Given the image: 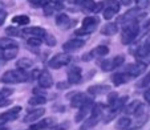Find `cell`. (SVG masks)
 Here are the masks:
<instances>
[{"label":"cell","mask_w":150,"mask_h":130,"mask_svg":"<svg viewBox=\"0 0 150 130\" xmlns=\"http://www.w3.org/2000/svg\"><path fill=\"white\" fill-rule=\"evenodd\" d=\"M29 76L25 73V71L21 69H15V71H7L3 76L0 77V82L4 84H20V82H27Z\"/></svg>","instance_id":"1"},{"label":"cell","mask_w":150,"mask_h":130,"mask_svg":"<svg viewBox=\"0 0 150 130\" xmlns=\"http://www.w3.org/2000/svg\"><path fill=\"white\" fill-rule=\"evenodd\" d=\"M138 32H139V27H138L137 20H136V21H130V23L125 24L124 29H122V35H121L122 44H125V45L130 44V42L137 37Z\"/></svg>","instance_id":"2"},{"label":"cell","mask_w":150,"mask_h":130,"mask_svg":"<svg viewBox=\"0 0 150 130\" xmlns=\"http://www.w3.org/2000/svg\"><path fill=\"white\" fill-rule=\"evenodd\" d=\"M71 61H72V56L64 52V53L54 54V56L49 60L48 65H49V68H52V69H60V68H62V66H67Z\"/></svg>","instance_id":"3"},{"label":"cell","mask_w":150,"mask_h":130,"mask_svg":"<svg viewBox=\"0 0 150 130\" xmlns=\"http://www.w3.org/2000/svg\"><path fill=\"white\" fill-rule=\"evenodd\" d=\"M102 110H104V105L101 104H96L93 106V110H92V116L89 117L86 121H85L84 127H93L98 124V121L101 119L102 116Z\"/></svg>","instance_id":"4"},{"label":"cell","mask_w":150,"mask_h":130,"mask_svg":"<svg viewBox=\"0 0 150 130\" xmlns=\"http://www.w3.org/2000/svg\"><path fill=\"white\" fill-rule=\"evenodd\" d=\"M124 60H125V57L122 56V54H118V56L113 57L112 60H105V61H102L101 68H102V71H105V72L114 71L116 68H118L120 65L124 64Z\"/></svg>","instance_id":"5"},{"label":"cell","mask_w":150,"mask_h":130,"mask_svg":"<svg viewBox=\"0 0 150 130\" xmlns=\"http://www.w3.org/2000/svg\"><path fill=\"white\" fill-rule=\"evenodd\" d=\"M56 24L60 27L61 29H69L71 27H74L77 24V20H71V17L67 13H60L56 17Z\"/></svg>","instance_id":"6"},{"label":"cell","mask_w":150,"mask_h":130,"mask_svg":"<svg viewBox=\"0 0 150 130\" xmlns=\"http://www.w3.org/2000/svg\"><path fill=\"white\" fill-rule=\"evenodd\" d=\"M54 126H56V118L48 117V118H44L41 121H39L37 124H32L31 130H45V129H51V127H54Z\"/></svg>","instance_id":"7"},{"label":"cell","mask_w":150,"mask_h":130,"mask_svg":"<svg viewBox=\"0 0 150 130\" xmlns=\"http://www.w3.org/2000/svg\"><path fill=\"white\" fill-rule=\"evenodd\" d=\"M146 69V64L145 62H136V64H129L125 68V73H127L130 77H137L141 74L142 72Z\"/></svg>","instance_id":"8"},{"label":"cell","mask_w":150,"mask_h":130,"mask_svg":"<svg viewBox=\"0 0 150 130\" xmlns=\"http://www.w3.org/2000/svg\"><path fill=\"white\" fill-rule=\"evenodd\" d=\"M84 45H85V40L72 39V40H69V41H67V42L62 44V49H64V52H73V51H79V49H81Z\"/></svg>","instance_id":"9"},{"label":"cell","mask_w":150,"mask_h":130,"mask_svg":"<svg viewBox=\"0 0 150 130\" xmlns=\"http://www.w3.org/2000/svg\"><path fill=\"white\" fill-rule=\"evenodd\" d=\"M93 101L92 100H88L86 101V104L82 105L81 107L79 109V113L76 114V117H74V121L76 122H81L82 119H85V117L88 116V113H91L92 110H93Z\"/></svg>","instance_id":"10"},{"label":"cell","mask_w":150,"mask_h":130,"mask_svg":"<svg viewBox=\"0 0 150 130\" xmlns=\"http://www.w3.org/2000/svg\"><path fill=\"white\" fill-rule=\"evenodd\" d=\"M69 98H71V106L72 107H81L82 105L86 104L88 101V97L85 96V93H81V92H77V93L69 94Z\"/></svg>","instance_id":"11"},{"label":"cell","mask_w":150,"mask_h":130,"mask_svg":"<svg viewBox=\"0 0 150 130\" xmlns=\"http://www.w3.org/2000/svg\"><path fill=\"white\" fill-rule=\"evenodd\" d=\"M23 36L39 37V39H42V37L47 36V32H45V29L41 28V27H29V28H24L23 29Z\"/></svg>","instance_id":"12"},{"label":"cell","mask_w":150,"mask_h":130,"mask_svg":"<svg viewBox=\"0 0 150 130\" xmlns=\"http://www.w3.org/2000/svg\"><path fill=\"white\" fill-rule=\"evenodd\" d=\"M37 81H39V85L42 89H48L53 85V78H52L51 73L48 71H44V69L40 72V76L37 78Z\"/></svg>","instance_id":"13"},{"label":"cell","mask_w":150,"mask_h":130,"mask_svg":"<svg viewBox=\"0 0 150 130\" xmlns=\"http://www.w3.org/2000/svg\"><path fill=\"white\" fill-rule=\"evenodd\" d=\"M82 80V72H81V68L79 66H73L68 71V82L71 85L73 84H80Z\"/></svg>","instance_id":"14"},{"label":"cell","mask_w":150,"mask_h":130,"mask_svg":"<svg viewBox=\"0 0 150 130\" xmlns=\"http://www.w3.org/2000/svg\"><path fill=\"white\" fill-rule=\"evenodd\" d=\"M20 112H21V107L20 106H15L12 107L11 110L4 112L1 116H0V122H8V121H13L19 117Z\"/></svg>","instance_id":"15"},{"label":"cell","mask_w":150,"mask_h":130,"mask_svg":"<svg viewBox=\"0 0 150 130\" xmlns=\"http://www.w3.org/2000/svg\"><path fill=\"white\" fill-rule=\"evenodd\" d=\"M110 89L109 85H91L88 88V93L92 96H100L104 93H110Z\"/></svg>","instance_id":"16"},{"label":"cell","mask_w":150,"mask_h":130,"mask_svg":"<svg viewBox=\"0 0 150 130\" xmlns=\"http://www.w3.org/2000/svg\"><path fill=\"white\" fill-rule=\"evenodd\" d=\"M44 113H45V109H44V107L35 109V110L29 112V113L27 114L25 118H24V122H25V124H32V122L37 121L39 118H41V117L44 116Z\"/></svg>","instance_id":"17"},{"label":"cell","mask_w":150,"mask_h":130,"mask_svg":"<svg viewBox=\"0 0 150 130\" xmlns=\"http://www.w3.org/2000/svg\"><path fill=\"white\" fill-rule=\"evenodd\" d=\"M130 78H133V77H130L127 73H125V72H118V73H114L113 76H112V81H113V84L116 85V86L126 84V82H129Z\"/></svg>","instance_id":"18"},{"label":"cell","mask_w":150,"mask_h":130,"mask_svg":"<svg viewBox=\"0 0 150 130\" xmlns=\"http://www.w3.org/2000/svg\"><path fill=\"white\" fill-rule=\"evenodd\" d=\"M117 32H118V24L117 23H108L101 28V33L104 36H113Z\"/></svg>","instance_id":"19"},{"label":"cell","mask_w":150,"mask_h":130,"mask_svg":"<svg viewBox=\"0 0 150 130\" xmlns=\"http://www.w3.org/2000/svg\"><path fill=\"white\" fill-rule=\"evenodd\" d=\"M137 57L138 59H146L147 56L150 54V37H147L146 41H145L144 45H141L137 51Z\"/></svg>","instance_id":"20"},{"label":"cell","mask_w":150,"mask_h":130,"mask_svg":"<svg viewBox=\"0 0 150 130\" xmlns=\"http://www.w3.org/2000/svg\"><path fill=\"white\" fill-rule=\"evenodd\" d=\"M100 24V20L98 17H92V16H86L84 17L82 20V27L84 28H92V29H96V27Z\"/></svg>","instance_id":"21"},{"label":"cell","mask_w":150,"mask_h":130,"mask_svg":"<svg viewBox=\"0 0 150 130\" xmlns=\"http://www.w3.org/2000/svg\"><path fill=\"white\" fill-rule=\"evenodd\" d=\"M130 126H132V119L127 116L121 117L116 124V129H118V130H129Z\"/></svg>","instance_id":"22"},{"label":"cell","mask_w":150,"mask_h":130,"mask_svg":"<svg viewBox=\"0 0 150 130\" xmlns=\"http://www.w3.org/2000/svg\"><path fill=\"white\" fill-rule=\"evenodd\" d=\"M139 105H141V102H139L138 100H134V101H132L130 104H129L124 109L125 114H126V116H129V114H136V112H137V109H138Z\"/></svg>","instance_id":"23"},{"label":"cell","mask_w":150,"mask_h":130,"mask_svg":"<svg viewBox=\"0 0 150 130\" xmlns=\"http://www.w3.org/2000/svg\"><path fill=\"white\" fill-rule=\"evenodd\" d=\"M19 53V49L17 47H13V48H7V49H3V59L4 60H12L17 56Z\"/></svg>","instance_id":"24"},{"label":"cell","mask_w":150,"mask_h":130,"mask_svg":"<svg viewBox=\"0 0 150 130\" xmlns=\"http://www.w3.org/2000/svg\"><path fill=\"white\" fill-rule=\"evenodd\" d=\"M32 64H33V62H32L31 59H28V57H23V59H20L19 61L16 62V66L19 69H21V71H24V69L31 68Z\"/></svg>","instance_id":"25"},{"label":"cell","mask_w":150,"mask_h":130,"mask_svg":"<svg viewBox=\"0 0 150 130\" xmlns=\"http://www.w3.org/2000/svg\"><path fill=\"white\" fill-rule=\"evenodd\" d=\"M17 47L16 41H13L12 39H0V49H7V48H13Z\"/></svg>","instance_id":"26"},{"label":"cell","mask_w":150,"mask_h":130,"mask_svg":"<svg viewBox=\"0 0 150 130\" xmlns=\"http://www.w3.org/2000/svg\"><path fill=\"white\" fill-rule=\"evenodd\" d=\"M104 6H105V8H110L116 12H118L120 8H121V3L117 1V0H105Z\"/></svg>","instance_id":"27"},{"label":"cell","mask_w":150,"mask_h":130,"mask_svg":"<svg viewBox=\"0 0 150 130\" xmlns=\"http://www.w3.org/2000/svg\"><path fill=\"white\" fill-rule=\"evenodd\" d=\"M12 21L15 24H19V25H27V24H29V17L27 15H17L12 19Z\"/></svg>","instance_id":"28"},{"label":"cell","mask_w":150,"mask_h":130,"mask_svg":"<svg viewBox=\"0 0 150 130\" xmlns=\"http://www.w3.org/2000/svg\"><path fill=\"white\" fill-rule=\"evenodd\" d=\"M45 102H47L45 96H36V94L28 100V104L29 105H44Z\"/></svg>","instance_id":"29"},{"label":"cell","mask_w":150,"mask_h":130,"mask_svg":"<svg viewBox=\"0 0 150 130\" xmlns=\"http://www.w3.org/2000/svg\"><path fill=\"white\" fill-rule=\"evenodd\" d=\"M93 54L94 56H106L109 53V48L106 45H98L93 49Z\"/></svg>","instance_id":"30"},{"label":"cell","mask_w":150,"mask_h":130,"mask_svg":"<svg viewBox=\"0 0 150 130\" xmlns=\"http://www.w3.org/2000/svg\"><path fill=\"white\" fill-rule=\"evenodd\" d=\"M28 1L32 7H35V8H40V7L44 8L45 6L49 4V0H28Z\"/></svg>","instance_id":"31"},{"label":"cell","mask_w":150,"mask_h":130,"mask_svg":"<svg viewBox=\"0 0 150 130\" xmlns=\"http://www.w3.org/2000/svg\"><path fill=\"white\" fill-rule=\"evenodd\" d=\"M6 33L9 35V36H21L23 31H20V29L15 28V27H8V28H6Z\"/></svg>","instance_id":"32"},{"label":"cell","mask_w":150,"mask_h":130,"mask_svg":"<svg viewBox=\"0 0 150 130\" xmlns=\"http://www.w3.org/2000/svg\"><path fill=\"white\" fill-rule=\"evenodd\" d=\"M118 100V94H117V92H110V93L108 94V106H113L114 102Z\"/></svg>","instance_id":"33"},{"label":"cell","mask_w":150,"mask_h":130,"mask_svg":"<svg viewBox=\"0 0 150 130\" xmlns=\"http://www.w3.org/2000/svg\"><path fill=\"white\" fill-rule=\"evenodd\" d=\"M44 41L47 42V45H48V47H54L57 44L56 37H54L53 35H48V33H47V36L44 37Z\"/></svg>","instance_id":"34"},{"label":"cell","mask_w":150,"mask_h":130,"mask_svg":"<svg viewBox=\"0 0 150 130\" xmlns=\"http://www.w3.org/2000/svg\"><path fill=\"white\" fill-rule=\"evenodd\" d=\"M93 31L94 29H92V28H84V27H82V28H80V29H77L76 32H74V33L77 35V36H86V35H91V33H93Z\"/></svg>","instance_id":"35"},{"label":"cell","mask_w":150,"mask_h":130,"mask_svg":"<svg viewBox=\"0 0 150 130\" xmlns=\"http://www.w3.org/2000/svg\"><path fill=\"white\" fill-rule=\"evenodd\" d=\"M42 40L39 39V37H29L28 39V45L29 47H40L41 45Z\"/></svg>","instance_id":"36"},{"label":"cell","mask_w":150,"mask_h":130,"mask_svg":"<svg viewBox=\"0 0 150 130\" xmlns=\"http://www.w3.org/2000/svg\"><path fill=\"white\" fill-rule=\"evenodd\" d=\"M102 13H104V17L106 20H110V19H113L114 15H116L117 12L113 11V9H110V8H105L104 11H102Z\"/></svg>","instance_id":"37"},{"label":"cell","mask_w":150,"mask_h":130,"mask_svg":"<svg viewBox=\"0 0 150 130\" xmlns=\"http://www.w3.org/2000/svg\"><path fill=\"white\" fill-rule=\"evenodd\" d=\"M42 12H44V15H45L47 17L52 16V15H53V12H54L53 4H48V6H45L44 8H42Z\"/></svg>","instance_id":"38"},{"label":"cell","mask_w":150,"mask_h":130,"mask_svg":"<svg viewBox=\"0 0 150 130\" xmlns=\"http://www.w3.org/2000/svg\"><path fill=\"white\" fill-rule=\"evenodd\" d=\"M94 6H96V3H94L93 0H85L84 3H82V7H84V9H86V11H93Z\"/></svg>","instance_id":"39"},{"label":"cell","mask_w":150,"mask_h":130,"mask_svg":"<svg viewBox=\"0 0 150 130\" xmlns=\"http://www.w3.org/2000/svg\"><path fill=\"white\" fill-rule=\"evenodd\" d=\"M149 84H150V72L141 80V82L138 84V86H141V88L142 86H149Z\"/></svg>","instance_id":"40"},{"label":"cell","mask_w":150,"mask_h":130,"mask_svg":"<svg viewBox=\"0 0 150 130\" xmlns=\"http://www.w3.org/2000/svg\"><path fill=\"white\" fill-rule=\"evenodd\" d=\"M12 89H8V88H6V89H3V90H0V98H7L8 96H11L12 94Z\"/></svg>","instance_id":"41"},{"label":"cell","mask_w":150,"mask_h":130,"mask_svg":"<svg viewBox=\"0 0 150 130\" xmlns=\"http://www.w3.org/2000/svg\"><path fill=\"white\" fill-rule=\"evenodd\" d=\"M150 0H136V4L138 8H146L147 6H149Z\"/></svg>","instance_id":"42"},{"label":"cell","mask_w":150,"mask_h":130,"mask_svg":"<svg viewBox=\"0 0 150 130\" xmlns=\"http://www.w3.org/2000/svg\"><path fill=\"white\" fill-rule=\"evenodd\" d=\"M145 106H144V105H139V106H138V109H137V112H136V114H134V116H137V117H138V118H139V117H142V116H145Z\"/></svg>","instance_id":"43"},{"label":"cell","mask_w":150,"mask_h":130,"mask_svg":"<svg viewBox=\"0 0 150 130\" xmlns=\"http://www.w3.org/2000/svg\"><path fill=\"white\" fill-rule=\"evenodd\" d=\"M105 7H104V3H96V6H94V9L93 12H96V13H98V12L104 11Z\"/></svg>","instance_id":"44"},{"label":"cell","mask_w":150,"mask_h":130,"mask_svg":"<svg viewBox=\"0 0 150 130\" xmlns=\"http://www.w3.org/2000/svg\"><path fill=\"white\" fill-rule=\"evenodd\" d=\"M7 19V12L4 9H0V25H3Z\"/></svg>","instance_id":"45"},{"label":"cell","mask_w":150,"mask_h":130,"mask_svg":"<svg viewBox=\"0 0 150 130\" xmlns=\"http://www.w3.org/2000/svg\"><path fill=\"white\" fill-rule=\"evenodd\" d=\"M94 57L93 52H89V53H85L84 56H82V61H92Z\"/></svg>","instance_id":"46"},{"label":"cell","mask_w":150,"mask_h":130,"mask_svg":"<svg viewBox=\"0 0 150 130\" xmlns=\"http://www.w3.org/2000/svg\"><path fill=\"white\" fill-rule=\"evenodd\" d=\"M144 98H145V101L150 104V88H146V89H145V92H144Z\"/></svg>","instance_id":"47"},{"label":"cell","mask_w":150,"mask_h":130,"mask_svg":"<svg viewBox=\"0 0 150 130\" xmlns=\"http://www.w3.org/2000/svg\"><path fill=\"white\" fill-rule=\"evenodd\" d=\"M69 86H71L69 82H59L57 84V89H68Z\"/></svg>","instance_id":"48"},{"label":"cell","mask_w":150,"mask_h":130,"mask_svg":"<svg viewBox=\"0 0 150 130\" xmlns=\"http://www.w3.org/2000/svg\"><path fill=\"white\" fill-rule=\"evenodd\" d=\"M11 104V101H9L8 98H0V107H4V106H8V105Z\"/></svg>","instance_id":"49"},{"label":"cell","mask_w":150,"mask_h":130,"mask_svg":"<svg viewBox=\"0 0 150 130\" xmlns=\"http://www.w3.org/2000/svg\"><path fill=\"white\" fill-rule=\"evenodd\" d=\"M68 125H56L54 127H52V130H67Z\"/></svg>","instance_id":"50"},{"label":"cell","mask_w":150,"mask_h":130,"mask_svg":"<svg viewBox=\"0 0 150 130\" xmlns=\"http://www.w3.org/2000/svg\"><path fill=\"white\" fill-rule=\"evenodd\" d=\"M130 3H132V0H121V4H124V6H129Z\"/></svg>","instance_id":"51"},{"label":"cell","mask_w":150,"mask_h":130,"mask_svg":"<svg viewBox=\"0 0 150 130\" xmlns=\"http://www.w3.org/2000/svg\"><path fill=\"white\" fill-rule=\"evenodd\" d=\"M73 1H74L76 4H80V6H82V3H84L85 0H73Z\"/></svg>","instance_id":"52"},{"label":"cell","mask_w":150,"mask_h":130,"mask_svg":"<svg viewBox=\"0 0 150 130\" xmlns=\"http://www.w3.org/2000/svg\"><path fill=\"white\" fill-rule=\"evenodd\" d=\"M64 0H53V3H57V4H61Z\"/></svg>","instance_id":"53"},{"label":"cell","mask_w":150,"mask_h":130,"mask_svg":"<svg viewBox=\"0 0 150 130\" xmlns=\"http://www.w3.org/2000/svg\"><path fill=\"white\" fill-rule=\"evenodd\" d=\"M29 130H31V129H29Z\"/></svg>","instance_id":"54"}]
</instances>
